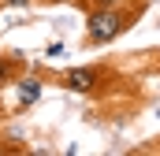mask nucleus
Segmentation results:
<instances>
[{
    "mask_svg": "<svg viewBox=\"0 0 160 156\" xmlns=\"http://www.w3.org/2000/svg\"><path fill=\"white\" fill-rule=\"evenodd\" d=\"M112 78V71L104 67V63H86V67H71V71H60L56 82L63 85V89H71V93H97L104 82Z\"/></svg>",
    "mask_w": 160,
    "mask_h": 156,
    "instance_id": "2",
    "label": "nucleus"
},
{
    "mask_svg": "<svg viewBox=\"0 0 160 156\" xmlns=\"http://www.w3.org/2000/svg\"><path fill=\"white\" fill-rule=\"evenodd\" d=\"M0 153H4V145H0Z\"/></svg>",
    "mask_w": 160,
    "mask_h": 156,
    "instance_id": "6",
    "label": "nucleus"
},
{
    "mask_svg": "<svg viewBox=\"0 0 160 156\" xmlns=\"http://www.w3.org/2000/svg\"><path fill=\"white\" fill-rule=\"evenodd\" d=\"M11 7H26V4H34V0H8Z\"/></svg>",
    "mask_w": 160,
    "mask_h": 156,
    "instance_id": "5",
    "label": "nucleus"
},
{
    "mask_svg": "<svg viewBox=\"0 0 160 156\" xmlns=\"http://www.w3.org/2000/svg\"><path fill=\"white\" fill-rule=\"evenodd\" d=\"M41 97V78L38 75H19L15 78V108H34Z\"/></svg>",
    "mask_w": 160,
    "mask_h": 156,
    "instance_id": "3",
    "label": "nucleus"
},
{
    "mask_svg": "<svg viewBox=\"0 0 160 156\" xmlns=\"http://www.w3.org/2000/svg\"><path fill=\"white\" fill-rule=\"evenodd\" d=\"M145 11V0H138L134 7L130 4H108V7H89L86 15V45L89 48H101V45H112L116 37H123Z\"/></svg>",
    "mask_w": 160,
    "mask_h": 156,
    "instance_id": "1",
    "label": "nucleus"
},
{
    "mask_svg": "<svg viewBox=\"0 0 160 156\" xmlns=\"http://www.w3.org/2000/svg\"><path fill=\"white\" fill-rule=\"evenodd\" d=\"M26 56H19V52H0V89L4 85H15V78L26 75Z\"/></svg>",
    "mask_w": 160,
    "mask_h": 156,
    "instance_id": "4",
    "label": "nucleus"
}]
</instances>
